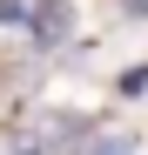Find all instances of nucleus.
I'll list each match as a JSON object with an SVG mask.
<instances>
[{
    "mask_svg": "<svg viewBox=\"0 0 148 155\" xmlns=\"http://www.w3.org/2000/svg\"><path fill=\"white\" fill-rule=\"evenodd\" d=\"M20 20H27L40 41H61L74 27V0H20Z\"/></svg>",
    "mask_w": 148,
    "mask_h": 155,
    "instance_id": "f257e3e1",
    "label": "nucleus"
},
{
    "mask_svg": "<svg viewBox=\"0 0 148 155\" xmlns=\"http://www.w3.org/2000/svg\"><path fill=\"white\" fill-rule=\"evenodd\" d=\"M88 155H135V142H128V135H108V142H94Z\"/></svg>",
    "mask_w": 148,
    "mask_h": 155,
    "instance_id": "f03ea898",
    "label": "nucleus"
}]
</instances>
